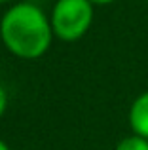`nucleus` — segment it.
<instances>
[{"instance_id": "1", "label": "nucleus", "mask_w": 148, "mask_h": 150, "mask_svg": "<svg viewBox=\"0 0 148 150\" xmlns=\"http://www.w3.org/2000/svg\"><path fill=\"white\" fill-rule=\"evenodd\" d=\"M0 38L19 59H38L49 50L53 29L49 17L32 2H17L0 19Z\"/></svg>"}, {"instance_id": "2", "label": "nucleus", "mask_w": 148, "mask_h": 150, "mask_svg": "<svg viewBox=\"0 0 148 150\" xmlns=\"http://www.w3.org/2000/svg\"><path fill=\"white\" fill-rule=\"evenodd\" d=\"M93 15L95 6L89 0H57L49 15L53 36L63 42L80 40L91 29Z\"/></svg>"}, {"instance_id": "3", "label": "nucleus", "mask_w": 148, "mask_h": 150, "mask_svg": "<svg viewBox=\"0 0 148 150\" xmlns=\"http://www.w3.org/2000/svg\"><path fill=\"white\" fill-rule=\"evenodd\" d=\"M127 122L135 135L148 139V89L133 99L127 112Z\"/></svg>"}, {"instance_id": "4", "label": "nucleus", "mask_w": 148, "mask_h": 150, "mask_svg": "<svg viewBox=\"0 0 148 150\" xmlns=\"http://www.w3.org/2000/svg\"><path fill=\"white\" fill-rule=\"evenodd\" d=\"M116 150H148V139H142V137L131 133L116 144Z\"/></svg>"}, {"instance_id": "5", "label": "nucleus", "mask_w": 148, "mask_h": 150, "mask_svg": "<svg viewBox=\"0 0 148 150\" xmlns=\"http://www.w3.org/2000/svg\"><path fill=\"white\" fill-rule=\"evenodd\" d=\"M6 108H8V93H6V89H4V86L0 84V118L4 116Z\"/></svg>"}, {"instance_id": "6", "label": "nucleus", "mask_w": 148, "mask_h": 150, "mask_svg": "<svg viewBox=\"0 0 148 150\" xmlns=\"http://www.w3.org/2000/svg\"><path fill=\"white\" fill-rule=\"evenodd\" d=\"M89 2H91L93 6H108V4H114V2H118V0H89Z\"/></svg>"}, {"instance_id": "7", "label": "nucleus", "mask_w": 148, "mask_h": 150, "mask_svg": "<svg viewBox=\"0 0 148 150\" xmlns=\"http://www.w3.org/2000/svg\"><path fill=\"white\" fill-rule=\"evenodd\" d=\"M0 150H10V146H8V144L4 143L2 139H0Z\"/></svg>"}, {"instance_id": "8", "label": "nucleus", "mask_w": 148, "mask_h": 150, "mask_svg": "<svg viewBox=\"0 0 148 150\" xmlns=\"http://www.w3.org/2000/svg\"><path fill=\"white\" fill-rule=\"evenodd\" d=\"M6 2H11V0H0V4H6Z\"/></svg>"}]
</instances>
